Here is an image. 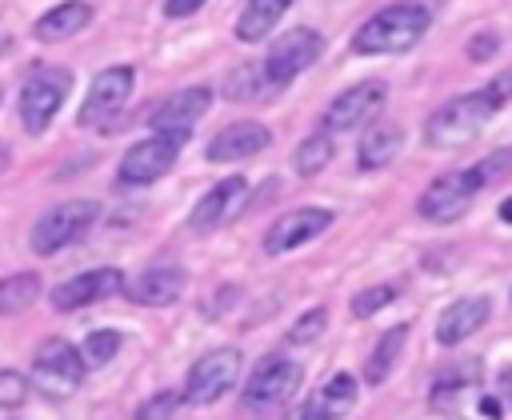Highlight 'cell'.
Segmentation results:
<instances>
[{"label": "cell", "instance_id": "obj_1", "mask_svg": "<svg viewBox=\"0 0 512 420\" xmlns=\"http://www.w3.org/2000/svg\"><path fill=\"white\" fill-rule=\"evenodd\" d=\"M432 24V12L416 0H400L388 4L384 12H376L368 24H360L352 32V52L356 56H392V52H408Z\"/></svg>", "mask_w": 512, "mask_h": 420}, {"label": "cell", "instance_id": "obj_2", "mask_svg": "<svg viewBox=\"0 0 512 420\" xmlns=\"http://www.w3.org/2000/svg\"><path fill=\"white\" fill-rule=\"evenodd\" d=\"M496 108H500V104L488 96V88L452 96L448 104H440V108L428 116L424 140H428L432 148H464V144H472V140L484 132V124L496 116Z\"/></svg>", "mask_w": 512, "mask_h": 420}, {"label": "cell", "instance_id": "obj_3", "mask_svg": "<svg viewBox=\"0 0 512 420\" xmlns=\"http://www.w3.org/2000/svg\"><path fill=\"white\" fill-rule=\"evenodd\" d=\"M68 84H72V72L60 68V64H40V68L28 72V80L20 88V124H24V132L40 136L52 124V116L60 112V104L68 96Z\"/></svg>", "mask_w": 512, "mask_h": 420}, {"label": "cell", "instance_id": "obj_4", "mask_svg": "<svg viewBox=\"0 0 512 420\" xmlns=\"http://www.w3.org/2000/svg\"><path fill=\"white\" fill-rule=\"evenodd\" d=\"M184 140H188V132H152V136L136 140V144L120 156L116 180H120V184H128V188L160 180V176L176 164V156H180Z\"/></svg>", "mask_w": 512, "mask_h": 420}, {"label": "cell", "instance_id": "obj_5", "mask_svg": "<svg viewBox=\"0 0 512 420\" xmlns=\"http://www.w3.org/2000/svg\"><path fill=\"white\" fill-rule=\"evenodd\" d=\"M80 380H84V360H80V352H76L68 340L48 336V340L36 348V356H32V384H36L48 400H64V396H72V392L80 388Z\"/></svg>", "mask_w": 512, "mask_h": 420}, {"label": "cell", "instance_id": "obj_6", "mask_svg": "<svg viewBox=\"0 0 512 420\" xmlns=\"http://www.w3.org/2000/svg\"><path fill=\"white\" fill-rule=\"evenodd\" d=\"M96 216H100V204H96V200H64V204L48 208V212L32 224V252H36V256L60 252L64 244L80 240V236L92 228Z\"/></svg>", "mask_w": 512, "mask_h": 420}, {"label": "cell", "instance_id": "obj_7", "mask_svg": "<svg viewBox=\"0 0 512 420\" xmlns=\"http://www.w3.org/2000/svg\"><path fill=\"white\" fill-rule=\"evenodd\" d=\"M480 188H484V180H480V172H476V168L444 172V176H436V180L420 192L416 212H420L424 220L448 224V220H456V216L476 200V192H480Z\"/></svg>", "mask_w": 512, "mask_h": 420}, {"label": "cell", "instance_id": "obj_8", "mask_svg": "<svg viewBox=\"0 0 512 420\" xmlns=\"http://www.w3.org/2000/svg\"><path fill=\"white\" fill-rule=\"evenodd\" d=\"M240 348H212L208 356H200L184 380V404L192 408H204V404H216L228 388H236L240 380Z\"/></svg>", "mask_w": 512, "mask_h": 420}, {"label": "cell", "instance_id": "obj_9", "mask_svg": "<svg viewBox=\"0 0 512 420\" xmlns=\"http://www.w3.org/2000/svg\"><path fill=\"white\" fill-rule=\"evenodd\" d=\"M324 52V36L316 28H292L272 40V52L264 56V80L268 84H292L304 68H312Z\"/></svg>", "mask_w": 512, "mask_h": 420}, {"label": "cell", "instance_id": "obj_10", "mask_svg": "<svg viewBox=\"0 0 512 420\" xmlns=\"http://www.w3.org/2000/svg\"><path fill=\"white\" fill-rule=\"evenodd\" d=\"M300 376H304V368H300L296 360H288V356H264V360L256 364V372L244 380L240 400H244V408H272V404H284V400L300 388Z\"/></svg>", "mask_w": 512, "mask_h": 420}, {"label": "cell", "instance_id": "obj_11", "mask_svg": "<svg viewBox=\"0 0 512 420\" xmlns=\"http://www.w3.org/2000/svg\"><path fill=\"white\" fill-rule=\"evenodd\" d=\"M132 80H136V72L128 64H112V68L96 72L92 84H88V96L80 104L76 124L96 128V124H104V116H116L124 108V100L132 96Z\"/></svg>", "mask_w": 512, "mask_h": 420}, {"label": "cell", "instance_id": "obj_12", "mask_svg": "<svg viewBox=\"0 0 512 420\" xmlns=\"http://www.w3.org/2000/svg\"><path fill=\"white\" fill-rule=\"evenodd\" d=\"M248 192H252L248 176H224L220 184H212V188L196 200V208H192V216H188L192 232H212V228L228 224L236 212H244Z\"/></svg>", "mask_w": 512, "mask_h": 420}, {"label": "cell", "instance_id": "obj_13", "mask_svg": "<svg viewBox=\"0 0 512 420\" xmlns=\"http://www.w3.org/2000/svg\"><path fill=\"white\" fill-rule=\"evenodd\" d=\"M120 288H124V276L116 268H92L84 276H72L64 284H56L48 292V304L56 312H76V308H88V304H96L104 296H116Z\"/></svg>", "mask_w": 512, "mask_h": 420}, {"label": "cell", "instance_id": "obj_14", "mask_svg": "<svg viewBox=\"0 0 512 420\" xmlns=\"http://www.w3.org/2000/svg\"><path fill=\"white\" fill-rule=\"evenodd\" d=\"M384 96H388V88H384L380 80H364V84L344 88V92L328 104L324 128H328V132H348V128H356V124H364L368 116H376V108L384 104Z\"/></svg>", "mask_w": 512, "mask_h": 420}, {"label": "cell", "instance_id": "obj_15", "mask_svg": "<svg viewBox=\"0 0 512 420\" xmlns=\"http://www.w3.org/2000/svg\"><path fill=\"white\" fill-rule=\"evenodd\" d=\"M264 148H272V132L256 120H240V124H228L212 136V144L204 148V156L212 164H236V160H248V156H260Z\"/></svg>", "mask_w": 512, "mask_h": 420}, {"label": "cell", "instance_id": "obj_16", "mask_svg": "<svg viewBox=\"0 0 512 420\" xmlns=\"http://www.w3.org/2000/svg\"><path fill=\"white\" fill-rule=\"evenodd\" d=\"M328 224H332V212L328 208H316V204L312 208H292V212H284V216L272 220V228L264 236V248L268 252H288V248L320 236Z\"/></svg>", "mask_w": 512, "mask_h": 420}, {"label": "cell", "instance_id": "obj_17", "mask_svg": "<svg viewBox=\"0 0 512 420\" xmlns=\"http://www.w3.org/2000/svg\"><path fill=\"white\" fill-rule=\"evenodd\" d=\"M208 104H212V88L208 84L180 88L152 112V132H192V124L208 112Z\"/></svg>", "mask_w": 512, "mask_h": 420}, {"label": "cell", "instance_id": "obj_18", "mask_svg": "<svg viewBox=\"0 0 512 420\" xmlns=\"http://www.w3.org/2000/svg\"><path fill=\"white\" fill-rule=\"evenodd\" d=\"M488 316H492V300H488V296H464V300H456V304H448V308L440 312V320H436V340H440L444 348H452V344L468 340L472 332H480V328L488 324Z\"/></svg>", "mask_w": 512, "mask_h": 420}, {"label": "cell", "instance_id": "obj_19", "mask_svg": "<svg viewBox=\"0 0 512 420\" xmlns=\"http://www.w3.org/2000/svg\"><path fill=\"white\" fill-rule=\"evenodd\" d=\"M120 292H124L132 304L164 308V304H172V300L184 292V272H180V268H148V272L132 276Z\"/></svg>", "mask_w": 512, "mask_h": 420}, {"label": "cell", "instance_id": "obj_20", "mask_svg": "<svg viewBox=\"0 0 512 420\" xmlns=\"http://www.w3.org/2000/svg\"><path fill=\"white\" fill-rule=\"evenodd\" d=\"M88 20H92V8H88L84 0H64V4L48 8V12L36 20L32 32H36V40H44V44H60V40L76 36Z\"/></svg>", "mask_w": 512, "mask_h": 420}, {"label": "cell", "instance_id": "obj_21", "mask_svg": "<svg viewBox=\"0 0 512 420\" xmlns=\"http://www.w3.org/2000/svg\"><path fill=\"white\" fill-rule=\"evenodd\" d=\"M400 148H404V132H400L396 124L380 120V124H372V128L364 132V140H360V152H356V164H360L364 172L388 168V164L400 156Z\"/></svg>", "mask_w": 512, "mask_h": 420}, {"label": "cell", "instance_id": "obj_22", "mask_svg": "<svg viewBox=\"0 0 512 420\" xmlns=\"http://www.w3.org/2000/svg\"><path fill=\"white\" fill-rule=\"evenodd\" d=\"M288 4L292 0H248L244 12H240V20H236V40H244V44L264 40L272 32V24L288 12Z\"/></svg>", "mask_w": 512, "mask_h": 420}, {"label": "cell", "instance_id": "obj_23", "mask_svg": "<svg viewBox=\"0 0 512 420\" xmlns=\"http://www.w3.org/2000/svg\"><path fill=\"white\" fill-rule=\"evenodd\" d=\"M312 400H316V408H320L324 420H336V416H344L356 404V380L348 372H336V376H328L320 384V392Z\"/></svg>", "mask_w": 512, "mask_h": 420}, {"label": "cell", "instance_id": "obj_24", "mask_svg": "<svg viewBox=\"0 0 512 420\" xmlns=\"http://www.w3.org/2000/svg\"><path fill=\"white\" fill-rule=\"evenodd\" d=\"M404 340H408V328H404V324L388 328V332L376 340V348H372V356H368V384H384V380H388V372H392L396 360H400Z\"/></svg>", "mask_w": 512, "mask_h": 420}, {"label": "cell", "instance_id": "obj_25", "mask_svg": "<svg viewBox=\"0 0 512 420\" xmlns=\"http://www.w3.org/2000/svg\"><path fill=\"white\" fill-rule=\"evenodd\" d=\"M36 296H40V276H36V272L4 276V280H0V316H12V312L32 308Z\"/></svg>", "mask_w": 512, "mask_h": 420}, {"label": "cell", "instance_id": "obj_26", "mask_svg": "<svg viewBox=\"0 0 512 420\" xmlns=\"http://www.w3.org/2000/svg\"><path fill=\"white\" fill-rule=\"evenodd\" d=\"M328 160H332V136L328 132H316V136L300 140L296 144V156H292V164H296L300 176H316Z\"/></svg>", "mask_w": 512, "mask_h": 420}, {"label": "cell", "instance_id": "obj_27", "mask_svg": "<svg viewBox=\"0 0 512 420\" xmlns=\"http://www.w3.org/2000/svg\"><path fill=\"white\" fill-rule=\"evenodd\" d=\"M120 352V332H112V328H100V332H92L88 340H84V364H92V368H100V364H108L112 356Z\"/></svg>", "mask_w": 512, "mask_h": 420}, {"label": "cell", "instance_id": "obj_28", "mask_svg": "<svg viewBox=\"0 0 512 420\" xmlns=\"http://www.w3.org/2000/svg\"><path fill=\"white\" fill-rule=\"evenodd\" d=\"M396 300V284H372V288H364V292H356L352 296V316H372V312H380L384 304H392Z\"/></svg>", "mask_w": 512, "mask_h": 420}, {"label": "cell", "instance_id": "obj_29", "mask_svg": "<svg viewBox=\"0 0 512 420\" xmlns=\"http://www.w3.org/2000/svg\"><path fill=\"white\" fill-rule=\"evenodd\" d=\"M324 328H328V312H324V308H308V312L288 328V344H312V340H320Z\"/></svg>", "mask_w": 512, "mask_h": 420}, {"label": "cell", "instance_id": "obj_30", "mask_svg": "<svg viewBox=\"0 0 512 420\" xmlns=\"http://www.w3.org/2000/svg\"><path fill=\"white\" fill-rule=\"evenodd\" d=\"M180 404H184V396H176V392H156L148 404H140V408H136V416H132V420H172Z\"/></svg>", "mask_w": 512, "mask_h": 420}, {"label": "cell", "instance_id": "obj_31", "mask_svg": "<svg viewBox=\"0 0 512 420\" xmlns=\"http://www.w3.org/2000/svg\"><path fill=\"white\" fill-rule=\"evenodd\" d=\"M24 396H28V376L12 372V368H0V408H20Z\"/></svg>", "mask_w": 512, "mask_h": 420}, {"label": "cell", "instance_id": "obj_32", "mask_svg": "<svg viewBox=\"0 0 512 420\" xmlns=\"http://www.w3.org/2000/svg\"><path fill=\"white\" fill-rule=\"evenodd\" d=\"M476 172H480V180L484 184H492V180H500V176H508L512 172V148H500V152H492V156H484L480 164H472Z\"/></svg>", "mask_w": 512, "mask_h": 420}, {"label": "cell", "instance_id": "obj_33", "mask_svg": "<svg viewBox=\"0 0 512 420\" xmlns=\"http://www.w3.org/2000/svg\"><path fill=\"white\" fill-rule=\"evenodd\" d=\"M252 84H256V72L244 64L240 72H232V76H228L224 96H228V100H252V96H256V88H252Z\"/></svg>", "mask_w": 512, "mask_h": 420}, {"label": "cell", "instance_id": "obj_34", "mask_svg": "<svg viewBox=\"0 0 512 420\" xmlns=\"http://www.w3.org/2000/svg\"><path fill=\"white\" fill-rule=\"evenodd\" d=\"M496 48H500V36H496V32H484V36H476V40L468 44V56H472V60H488Z\"/></svg>", "mask_w": 512, "mask_h": 420}, {"label": "cell", "instance_id": "obj_35", "mask_svg": "<svg viewBox=\"0 0 512 420\" xmlns=\"http://www.w3.org/2000/svg\"><path fill=\"white\" fill-rule=\"evenodd\" d=\"M488 96H492L496 104H504V100L512 96V68H504V72H500V76L488 84Z\"/></svg>", "mask_w": 512, "mask_h": 420}, {"label": "cell", "instance_id": "obj_36", "mask_svg": "<svg viewBox=\"0 0 512 420\" xmlns=\"http://www.w3.org/2000/svg\"><path fill=\"white\" fill-rule=\"evenodd\" d=\"M200 4H204V0H164V16L180 20V16H192Z\"/></svg>", "mask_w": 512, "mask_h": 420}, {"label": "cell", "instance_id": "obj_37", "mask_svg": "<svg viewBox=\"0 0 512 420\" xmlns=\"http://www.w3.org/2000/svg\"><path fill=\"white\" fill-rule=\"evenodd\" d=\"M284 420H324V416H320L316 400H304V404H296V408H292V412H288Z\"/></svg>", "mask_w": 512, "mask_h": 420}, {"label": "cell", "instance_id": "obj_38", "mask_svg": "<svg viewBox=\"0 0 512 420\" xmlns=\"http://www.w3.org/2000/svg\"><path fill=\"white\" fill-rule=\"evenodd\" d=\"M480 408H484V416H500V400H492V396H484Z\"/></svg>", "mask_w": 512, "mask_h": 420}, {"label": "cell", "instance_id": "obj_39", "mask_svg": "<svg viewBox=\"0 0 512 420\" xmlns=\"http://www.w3.org/2000/svg\"><path fill=\"white\" fill-rule=\"evenodd\" d=\"M500 220H504V224H512V196H504V200H500Z\"/></svg>", "mask_w": 512, "mask_h": 420}, {"label": "cell", "instance_id": "obj_40", "mask_svg": "<svg viewBox=\"0 0 512 420\" xmlns=\"http://www.w3.org/2000/svg\"><path fill=\"white\" fill-rule=\"evenodd\" d=\"M4 164H8V152H4V144H0V168H4Z\"/></svg>", "mask_w": 512, "mask_h": 420}]
</instances>
